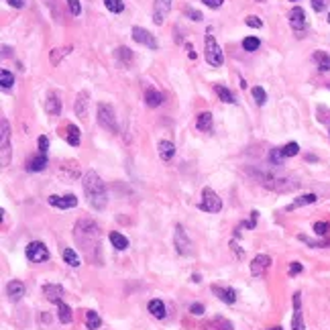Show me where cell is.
Returning <instances> with one entry per match:
<instances>
[{
	"instance_id": "cell-1",
	"label": "cell",
	"mask_w": 330,
	"mask_h": 330,
	"mask_svg": "<svg viewBox=\"0 0 330 330\" xmlns=\"http://www.w3.org/2000/svg\"><path fill=\"white\" fill-rule=\"evenodd\" d=\"M74 236L90 261H100V257L94 253L100 249V226L94 220L90 218L78 220L74 226Z\"/></svg>"
},
{
	"instance_id": "cell-2",
	"label": "cell",
	"mask_w": 330,
	"mask_h": 330,
	"mask_svg": "<svg viewBox=\"0 0 330 330\" xmlns=\"http://www.w3.org/2000/svg\"><path fill=\"white\" fill-rule=\"evenodd\" d=\"M82 186H84V194L94 210H104L108 204V194H106V186L102 182V177L94 171L88 169L82 175Z\"/></svg>"
},
{
	"instance_id": "cell-3",
	"label": "cell",
	"mask_w": 330,
	"mask_h": 330,
	"mask_svg": "<svg viewBox=\"0 0 330 330\" xmlns=\"http://www.w3.org/2000/svg\"><path fill=\"white\" fill-rule=\"evenodd\" d=\"M253 177H255V182L261 184L263 188L273 190V192H281V194L293 192V190L299 186L293 177L283 175V173H277V171H273V169H255Z\"/></svg>"
},
{
	"instance_id": "cell-4",
	"label": "cell",
	"mask_w": 330,
	"mask_h": 330,
	"mask_svg": "<svg viewBox=\"0 0 330 330\" xmlns=\"http://www.w3.org/2000/svg\"><path fill=\"white\" fill-rule=\"evenodd\" d=\"M96 118H98V125L104 129V131H110V133H118V123H116V114H114V108L106 102H100L98 108H96Z\"/></svg>"
},
{
	"instance_id": "cell-5",
	"label": "cell",
	"mask_w": 330,
	"mask_h": 330,
	"mask_svg": "<svg viewBox=\"0 0 330 330\" xmlns=\"http://www.w3.org/2000/svg\"><path fill=\"white\" fill-rule=\"evenodd\" d=\"M204 57H206V62L212 66V68H218V66H222V62H224L222 49L218 47L214 35H210V33H208L206 39H204Z\"/></svg>"
},
{
	"instance_id": "cell-6",
	"label": "cell",
	"mask_w": 330,
	"mask_h": 330,
	"mask_svg": "<svg viewBox=\"0 0 330 330\" xmlns=\"http://www.w3.org/2000/svg\"><path fill=\"white\" fill-rule=\"evenodd\" d=\"M0 163L3 167L11 163V125L5 116L0 121Z\"/></svg>"
},
{
	"instance_id": "cell-7",
	"label": "cell",
	"mask_w": 330,
	"mask_h": 330,
	"mask_svg": "<svg viewBox=\"0 0 330 330\" xmlns=\"http://www.w3.org/2000/svg\"><path fill=\"white\" fill-rule=\"evenodd\" d=\"M198 208L202 210V212L216 214V212H220V210H222V200L218 198V194L212 188H204L202 190V200H200Z\"/></svg>"
},
{
	"instance_id": "cell-8",
	"label": "cell",
	"mask_w": 330,
	"mask_h": 330,
	"mask_svg": "<svg viewBox=\"0 0 330 330\" xmlns=\"http://www.w3.org/2000/svg\"><path fill=\"white\" fill-rule=\"evenodd\" d=\"M27 259L31 261V263H43L49 259V251L45 247V243L41 241H33V243H29L27 245Z\"/></svg>"
},
{
	"instance_id": "cell-9",
	"label": "cell",
	"mask_w": 330,
	"mask_h": 330,
	"mask_svg": "<svg viewBox=\"0 0 330 330\" xmlns=\"http://www.w3.org/2000/svg\"><path fill=\"white\" fill-rule=\"evenodd\" d=\"M173 247L177 249L179 255H188V253H190L192 243H190V238H188V234H186V230H184L182 224L175 226V232H173Z\"/></svg>"
},
{
	"instance_id": "cell-10",
	"label": "cell",
	"mask_w": 330,
	"mask_h": 330,
	"mask_svg": "<svg viewBox=\"0 0 330 330\" xmlns=\"http://www.w3.org/2000/svg\"><path fill=\"white\" fill-rule=\"evenodd\" d=\"M133 39H135L137 43L149 47V49H157V47H159L157 39H155L151 33H149L147 29H143V27H133Z\"/></svg>"
},
{
	"instance_id": "cell-11",
	"label": "cell",
	"mask_w": 330,
	"mask_h": 330,
	"mask_svg": "<svg viewBox=\"0 0 330 330\" xmlns=\"http://www.w3.org/2000/svg\"><path fill=\"white\" fill-rule=\"evenodd\" d=\"M287 19H289L291 29H293V31H297V33H299V31H304L306 25H308V21H306V13H304L302 7H293V9L289 11Z\"/></svg>"
},
{
	"instance_id": "cell-12",
	"label": "cell",
	"mask_w": 330,
	"mask_h": 330,
	"mask_svg": "<svg viewBox=\"0 0 330 330\" xmlns=\"http://www.w3.org/2000/svg\"><path fill=\"white\" fill-rule=\"evenodd\" d=\"M291 328L293 330H306L304 318H302V293H293V318H291Z\"/></svg>"
},
{
	"instance_id": "cell-13",
	"label": "cell",
	"mask_w": 330,
	"mask_h": 330,
	"mask_svg": "<svg viewBox=\"0 0 330 330\" xmlns=\"http://www.w3.org/2000/svg\"><path fill=\"white\" fill-rule=\"evenodd\" d=\"M171 3L173 0H155L153 5V23L155 25H163L169 11H171Z\"/></svg>"
},
{
	"instance_id": "cell-14",
	"label": "cell",
	"mask_w": 330,
	"mask_h": 330,
	"mask_svg": "<svg viewBox=\"0 0 330 330\" xmlns=\"http://www.w3.org/2000/svg\"><path fill=\"white\" fill-rule=\"evenodd\" d=\"M47 202H49V206L59 208V210H70V208H76L78 206V198L74 194H68V196H49Z\"/></svg>"
},
{
	"instance_id": "cell-15",
	"label": "cell",
	"mask_w": 330,
	"mask_h": 330,
	"mask_svg": "<svg viewBox=\"0 0 330 330\" xmlns=\"http://www.w3.org/2000/svg\"><path fill=\"white\" fill-rule=\"evenodd\" d=\"M269 267H271V257H269V255H257L251 261V273L255 277H263Z\"/></svg>"
},
{
	"instance_id": "cell-16",
	"label": "cell",
	"mask_w": 330,
	"mask_h": 330,
	"mask_svg": "<svg viewBox=\"0 0 330 330\" xmlns=\"http://www.w3.org/2000/svg\"><path fill=\"white\" fill-rule=\"evenodd\" d=\"M41 291H43V295L49 299V302H53V304H59V302H62L64 287L59 285V283H45V285L41 287Z\"/></svg>"
},
{
	"instance_id": "cell-17",
	"label": "cell",
	"mask_w": 330,
	"mask_h": 330,
	"mask_svg": "<svg viewBox=\"0 0 330 330\" xmlns=\"http://www.w3.org/2000/svg\"><path fill=\"white\" fill-rule=\"evenodd\" d=\"M62 98H59L55 92H49L47 94V100H45V112L49 116H59L62 114Z\"/></svg>"
},
{
	"instance_id": "cell-18",
	"label": "cell",
	"mask_w": 330,
	"mask_h": 330,
	"mask_svg": "<svg viewBox=\"0 0 330 330\" xmlns=\"http://www.w3.org/2000/svg\"><path fill=\"white\" fill-rule=\"evenodd\" d=\"M88 104H90V100H88V92H80L78 98H76L74 110H76V116L82 118V121H86V118H88Z\"/></svg>"
},
{
	"instance_id": "cell-19",
	"label": "cell",
	"mask_w": 330,
	"mask_h": 330,
	"mask_svg": "<svg viewBox=\"0 0 330 330\" xmlns=\"http://www.w3.org/2000/svg\"><path fill=\"white\" fill-rule=\"evenodd\" d=\"M47 163H49V159H47V155L45 153H39V155H35V157H31L27 161V171H33V173H37V171H43L45 167H47Z\"/></svg>"
},
{
	"instance_id": "cell-20",
	"label": "cell",
	"mask_w": 330,
	"mask_h": 330,
	"mask_svg": "<svg viewBox=\"0 0 330 330\" xmlns=\"http://www.w3.org/2000/svg\"><path fill=\"white\" fill-rule=\"evenodd\" d=\"M212 291L216 293L218 299H222L224 304H234L236 302V291L232 287H220V285H212Z\"/></svg>"
},
{
	"instance_id": "cell-21",
	"label": "cell",
	"mask_w": 330,
	"mask_h": 330,
	"mask_svg": "<svg viewBox=\"0 0 330 330\" xmlns=\"http://www.w3.org/2000/svg\"><path fill=\"white\" fill-rule=\"evenodd\" d=\"M62 135H64V139L68 141L70 147H80V129H78L76 125H72V123L66 125Z\"/></svg>"
},
{
	"instance_id": "cell-22",
	"label": "cell",
	"mask_w": 330,
	"mask_h": 330,
	"mask_svg": "<svg viewBox=\"0 0 330 330\" xmlns=\"http://www.w3.org/2000/svg\"><path fill=\"white\" fill-rule=\"evenodd\" d=\"M318 200L316 194H304V196H299L295 198L289 206H285V212H291V210H297V208H302V206H308V204H314Z\"/></svg>"
},
{
	"instance_id": "cell-23",
	"label": "cell",
	"mask_w": 330,
	"mask_h": 330,
	"mask_svg": "<svg viewBox=\"0 0 330 330\" xmlns=\"http://www.w3.org/2000/svg\"><path fill=\"white\" fill-rule=\"evenodd\" d=\"M7 295L11 302H19V299L25 295V283L23 281H11L7 287Z\"/></svg>"
},
{
	"instance_id": "cell-24",
	"label": "cell",
	"mask_w": 330,
	"mask_h": 330,
	"mask_svg": "<svg viewBox=\"0 0 330 330\" xmlns=\"http://www.w3.org/2000/svg\"><path fill=\"white\" fill-rule=\"evenodd\" d=\"M212 125H214V121H212V114H210V112H200V114H198V118H196L198 131L210 133V131H212Z\"/></svg>"
},
{
	"instance_id": "cell-25",
	"label": "cell",
	"mask_w": 330,
	"mask_h": 330,
	"mask_svg": "<svg viewBox=\"0 0 330 330\" xmlns=\"http://www.w3.org/2000/svg\"><path fill=\"white\" fill-rule=\"evenodd\" d=\"M145 104H147V106H151V108L161 106V104H163V94L157 92L155 88H149L147 92H145Z\"/></svg>"
},
{
	"instance_id": "cell-26",
	"label": "cell",
	"mask_w": 330,
	"mask_h": 330,
	"mask_svg": "<svg viewBox=\"0 0 330 330\" xmlns=\"http://www.w3.org/2000/svg\"><path fill=\"white\" fill-rule=\"evenodd\" d=\"M157 151H159V157L163 161H169L175 155V145L171 141H159L157 143Z\"/></svg>"
},
{
	"instance_id": "cell-27",
	"label": "cell",
	"mask_w": 330,
	"mask_h": 330,
	"mask_svg": "<svg viewBox=\"0 0 330 330\" xmlns=\"http://www.w3.org/2000/svg\"><path fill=\"white\" fill-rule=\"evenodd\" d=\"M147 310L151 312V316H155V318H159V320H163V318L167 316L165 304L161 302V299H151V302L147 304Z\"/></svg>"
},
{
	"instance_id": "cell-28",
	"label": "cell",
	"mask_w": 330,
	"mask_h": 330,
	"mask_svg": "<svg viewBox=\"0 0 330 330\" xmlns=\"http://www.w3.org/2000/svg\"><path fill=\"white\" fill-rule=\"evenodd\" d=\"M204 330H232V324L226 318H212L208 324L202 326Z\"/></svg>"
},
{
	"instance_id": "cell-29",
	"label": "cell",
	"mask_w": 330,
	"mask_h": 330,
	"mask_svg": "<svg viewBox=\"0 0 330 330\" xmlns=\"http://www.w3.org/2000/svg\"><path fill=\"white\" fill-rule=\"evenodd\" d=\"M312 59H314V64L318 66L320 72H330V55H328V53H324V51H316Z\"/></svg>"
},
{
	"instance_id": "cell-30",
	"label": "cell",
	"mask_w": 330,
	"mask_h": 330,
	"mask_svg": "<svg viewBox=\"0 0 330 330\" xmlns=\"http://www.w3.org/2000/svg\"><path fill=\"white\" fill-rule=\"evenodd\" d=\"M57 306V318H59V322L62 324H70L72 322V308L66 304V302H59V304H55Z\"/></svg>"
},
{
	"instance_id": "cell-31",
	"label": "cell",
	"mask_w": 330,
	"mask_h": 330,
	"mask_svg": "<svg viewBox=\"0 0 330 330\" xmlns=\"http://www.w3.org/2000/svg\"><path fill=\"white\" fill-rule=\"evenodd\" d=\"M110 243H112V247L116 251H125L129 247V238L125 234H121V232H110Z\"/></svg>"
},
{
	"instance_id": "cell-32",
	"label": "cell",
	"mask_w": 330,
	"mask_h": 330,
	"mask_svg": "<svg viewBox=\"0 0 330 330\" xmlns=\"http://www.w3.org/2000/svg\"><path fill=\"white\" fill-rule=\"evenodd\" d=\"M114 55H116V59L121 62L125 68H129L131 64H133V51L129 49V47H118L116 51H114Z\"/></svg>"
},
{
	"instance_id": "cell-33",
	"label": "cell",
	"mask_w": 330,
	"mask_h": 330,
	"mask_svg": "<svg viewBox=\"0 0 330 330\" xmlns=\"http://www.w3.org/2000/svg\"><path fill=\"white\" fill-rule=\"evenodd\" d=\"M100 324H102V318L98 316V312H94V310L86 312V328L88 330H98Z\"/></svg>"
},
{
	"instance_id": "cell-34",
	"label": "cell",
	"mask_w": 330,
	"mask_h": 330,
	"mask_svg": "<svg viewBox=\"0 0 330 330\" xmlns=\"http://www.w3.org/2000/svg\"><path fill=\"white\" fill-rule=\"evenodd\" d=\"M214 92H216V96H218L222 102H226V104H234V102H236V100H234V94L230 92L228 88H224V86H220V84L214 86Z\"/></svg>"
},
{
	"instance_id": "cell-35",
	"label": "cell",
	"mask_w": 330,
	"mask_h": 330,
	"mask_svg": "<svg viewBox=\"0 0 330 330\" xmlns=\"http://www.w3.org/2000/svg\"><path fill=\"white\" fill-rule=\"evenodd\" d=\"M72 53V47L68 45V47H55L53 51H51V55H49V59H51V64L53 66H57L59 62H62V59L66 57V55H70Z\"/></svg>"
},
{
	"instance_id": "cell-36",
	"label": "cell",
	"mask_w": 330,
	"mask_h": 330,
	"mask_svg": "<svg viewBox=\"0 0 330 330\" xmlns=\"http://www.w3.org/2000/svg\"><path fill=\"white\" fill-rule=\"evenodd\" d=\"M283 153H281V147H277V149H271L269 151V165H273V167H281L283 165Z\"/></svg>"
},
{
	"instance_id": "cell-37",
	"label": "cell",
	"mask_w": 330,
	"mask_h": 330,
	"mask_svg": "<svg viewBox=\"0 0 330 330\" xmlns=\"http://www.w3.org/2000/svg\"><path fill=\"white\" fill-rule=\"evenodd\" d=\"M64 261L70 267H80V255L74 249H64Z\"/></svg>"
},
{
	"instance_id": "cell-38",
	"label": "cell",
	"mask_w": 330,
	"mask_h": 330,
	"mask_svg": "<svg viewBox=\"0 0 330 330\" xmlns=\"http://www.w3.org/2000/svg\"><path fill=\"white\" fill-rule=\"evenodd\" d=\"M0 86H3V90H11L15 86V76L9 72V70H3L0 72Z\"/></svg>"
},
{
	"instance_id": "cell-39",
	"label": "cell",
	"mask_w": 330,
	"mask_h": 330,
	"mask_svg": "<svg viewBox=\"0 0 330 330\" xmlns=\"http://www.w3.org/2000/svg\"><path fill=\"white\" fill-rule=\"evenodd\" d=\"M104 7L110 13H114V15H121L125 11V3H123V0H104Z\"/></svg>"
},
{
	"instance_id": "cell-40",
	"label": "cell",
	"mask_w": 330,
	"mask_h": 330,
	"mask_svg": "<svg viewBox=\"0 0 330 330\" xmlns=\"http://www.w3.org/2000/svg\"><path fill=\"white\" fill-rule=\"evenodd\" d=\"M281 153H283V157H295L299 153V145L295 141H291V143H287V145L281 147Z\"/></svg>"
},
{
	"instance_id": "cell-41",
	"label": "cell",
	"mask_w": 330,
	"mask_h": 330,
	"mask_svg": "<svg viewBox=\"0 0 330 330\" xmlns=\"http://www.w3.org/2000/svg\"><path fill=\"white\" fill-rule=\"evenodd\" d=\"M297 238H299L302 243L310 245V247H330V238H322V241H312V238H308V236H304V234H299Z\"/></svg>"
},
{
	"instance_id": "cell-42",
	"label": "cell",
	"mask_w": 330,
	"mask_h": 330,
	"mask_svg": "<svg viewBox=\"0 0 330 330\" xmlns=\"http://www.w3.org/2000/svg\"><path fill=\"white\" fill-rule=\"evenodd\" d=\"M259 45H261V41H259L257 37H245V39H243V49H245V51H249V53L257 51V49H259Z\"/></svg>"
},
{
	"instance_id": "cell-43",
	"label": "cell",
	"mask_w": 330,
	"mask_h": 330,
	"mask_svg": "<svg viewBox=\"0 0 330 330\" xmlns=\"http://www.w3.org/2000/svg\"><path fill=\"white\" fill-rule=\"evenodd\" d=\"M251 92H253V98H255V102H257L259 106H263V104L267 102V94H265V90H263L261 86H255Z\"/></svg>"
},
{
	"instance_id": "cell-44",
	"label": "cell",
	"mask_w": 330,
	"mask_h": 330,
	"mask_svg": "<svg viewBox=\"0 0 330 330\" xmlns=\"http://www.w3.org/2000/svg\"><path fill=\"white\" fill-rule=\"evenodd\" d=\"M314 232H316L318 236H326V234L330 232V222H316V224H314Z\"/></svg>"
},
{
	"instance_id": "cell-45",
	"label": "cell",
	"mask_w": 330,
	"mask_h": 330,
	"mask_svg": "<svg viewBox=\"0 0 330 330\" xmlns=\"http://www.w3.org/2000/svg\"><path fill=\"white\" fill-rule=\"evenodd\" d=\"M68 9L74 17H80L82 15V5H80V0H68Z\"/></svg>"
},
{
	"instance_id": "cell-46",
	"label": "cell",
	"mask_w": 330,
	"mask_h": 330,
	"mask_svg": "<svg viewBox=\"0 0 330 330\" xmlns=\"http://www.w3.org/2000/svg\"><path fill=\"white\" fill-rule=\"evenodd\" d=\"M37 147H39V153H47V149H49V137L41 135L37 139Z\"/></svg>"
},
{
	"instance_id": "cell-47",
	"label": "cell",
	"mask_w": 330,
	"mask_h": 330,
	"mask_svg": "<svg viewBox=\"0 0 330 330\" xmlns=\"http://www.w3.org/2000/svg\"><path fill=\"white\" fill-rule=\"evenodd\" d=\"M186 17L188 19H192V21H196V23H200L204 17H202V13L200 11H196V9H186Z\"/></svg>"
},
{
	"instance_id": "cell-48",
	"label": "cell",
	"mask_w": 330,
	"mask_h": 330,
	"mask_svg": "<svg viewBox=\"0 0 330 330\" xmlns=\"http://www.w3.org/2000/svg\"><path fill=\"white\" fill-rule=\"evenodd\" d=\"M245 23H247L249 27H253V29H261V27H263V21H261L259 17H253V15H251V17H247V19H245Z\"/></svg>"
},
{
	"instance_id": "cell-49",
	"label": "cell",
	"mask_w": 330,
	"mask_h": 330,
	"mask_svg": "<svg viewBox=\"0 0 330 330\" xmlns=\"http://www.w3.org/2000/svg\"><path fill=\"white\" fill-rule=\"evenodd\" d=\"M304 271V265L302 263H297V261H293L291 265H289V275L293 277V275H297V273H302Z\"/></svg>"
},
{
	"instance_id": "cell-50",
	"label": "cell",
	"mask_w": 330,
	"mask_h": 330,
	"mask_svg": "<svg viewBox=\"0 0 330 330\" xmlns=\"http://www.w3.org/2000/svg\"><path fill=\"white\" fill-rule=\"evenodd\" d=\"M202 3H204L208 9H218V7H222L224 0H202Z\"/></svg>"
},
{
	"instance_id": "cell-51",
	"label": "cell",
	"mask_w": 330,
	"mask_h": 330,
	"mask_svg": "<svg viewBox=\"0 0 330 330\" xmlns=\"http://www.w3.org/2000/svg\"><path fill=\"white\" fill-rule=\"evenodd\" d=\"M312 9H314L316 13H322V11L326 9V3H324V0H312Z\"/></svg>"
},
{
	"instance_id": "cell-52",
	"label": "cell",
	"mask_w": 330,
	"mask_h": 330,
	"mask_svg": "<svg viewBox=\"0 0 330 330\" xmlns=\"http://www.w3.org/2000/svg\"><path fill=\"white\" fill-rule=\"evenodd\" d=\"M190 312H192L194 316H200V314H204V306L196 302V304H192V306H190Z\"/></svg>"
},
{
	"instance_id": "cell-53",
	"label": "cell",
	"mask_w": 330,
	"mask_h": 330,
	"mask_svg": "<svg viewBox=\"0 0 330 330\" xmlns=\"http://www.w3.org/2000/svg\"><path fill=\"white\" fill-rule=\"evenodd\" d=\"M7 3L13 7V9H23V5H25V0H7Z\"/></svg>"
},
{
	"instance_id": "cell-54",
	"label": "cell",
	"mask_w": 330,
	"mask_h": 330,
	"mask_svg": "<svg viewBox=\"0 0 330 330\" xmlns=\"http://www.w3.org/2000/svg\"><path fill=\"white\" fill-rule=\"evenodd\" d=\"M186 49H188V55H190V59H196V51H194L192 43H186Z\"/></svg>"
},
{
	"instance_id": "cell-55",
	"label": "cell",
	"mask_w": 330,
	"mask_h": 330,
	"mask_svg": "<svg viewBox=\"0 0 330 330\" xmlns=\"http://www.w3.org/2000/svg\"><path fill=\"white\" fill-rule=\"evenodd\" d=\"M192 281H194V283H200V275H198V273H194V275H192Z\"/></svg>"
},
{
	"instance_id": "cell-56",
	"label": "cell",
	"mask_w": 330,
	"mask_h": 330,
	"mask_svg": "<svg viewBox=\"0 0 330 330\" xmlns=\"http://www.w3.org/2000/svg\"><path fill=\"white\" fill-rule=\"evenodd\" d=\"M267 330H283L281 326H273V328H267Z\"/></svg>"
},
{
	"instance_id": "cell-57",
	"label": "cell",
	"mask_w": 330,
	"mask_h": 330,
	"mask_svg": "<svg viewBox=\"0 0 330 330\" xmlns=\"http://www.w3.org/2000/svg\"><path fill=\"white\" fill-rule=\"evenodd\" d=\"M255 3H265V0H255Z\"/></svg>"
},
{
	"instance_id": "cell-58",
	"label": "cell",
	"mask_w": 330,
	"mask_h": 330,
	"mask_svg": "<svg viewBox=\"0 0 330 330\" xmlns=\"http://www.w3.org/2000/svg\"><path fill=\"white\" fill-rule=\"evenodd\" d=\"M328 25H330V13H328Z\"/></svg>"
},
{
	"instance_id": "cell-59",
	"label": "cell",
	"mask_w": 330,
	"mask_h": 330,
	"mask_svg": "<svg viewBox=\"0 0 330 330\" xmlns=\"http://www.w3.org/2000/svg\"><path fill=\"white\" fill-rule=\"evenodd\" d=\"M291 3H297V0H291Z\"/></svg>"
}]
</instances>
